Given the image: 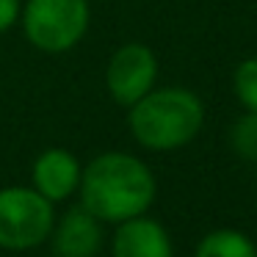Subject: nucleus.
<instances>
[{
    "instance_id": "f257e3e1",
    "label": "nucleus",
    "mask_w": 257,
    "mask_h": 257,
    "mask_svg": "<svg viewBox=\"0 0 257 257\" xmlns=\"http://www.w3.org/2000/svg\"><path fill=\"white\" fill-rule=\"evenodd\" d=\"M80 205L102 224H122L152 207L158 183L152 169L130 152H102L80 174Z\"/></svg>"
},
{
    "instance_id": "f03ea898",
    "label": "nucleus",
    "mask_w": 257,
    "mask_h": 257,
    "mask_svg": "<svg viewBox=\"0 0 257 257\" xmlns=\"http://www.w3.org/2000/svg\"><path fill=\"white\" fill-rule=\"evenodd\" d=\"M205 124V102L185 86L152 89L127 108L130 136L144 150L172 152L188 147Z\"/></svg>"
},
{
    "instance_id": "7ed1b4c3",
    "label": "nucleus",
    "mask_w": 257,
    "mask_h": 257,
    "mask_svg": "<svg viewBox=\"0 0 257 257\" xmlns=\"http://www.w3.org/2000/svg\"><path fill=\"white\" fill-rule=\"evenodd\" d=\"M20 25L31 47L47 56H61L78 47L89 34V0H25Z\"/></svg>"
},
{
    "instance_id": "20e7f679",
    "label": "nucleus",
    "mask_w": 257,
    "mask_h": 257,
    "mask_svg": "<svg viewBox=\"0 0 257 257\" xmlns=\"http://www.w3.org/2000/svg\"><path fill=\"white\" fill-rule=\"evenodd\" d=\"M53 202L31 185L0 188V249L31 251L47 243L56 224Z\"/></svg>"
},
{
    "instance_id": "39448f33",
    "label": "nucleus",
    "mask_w": 257,
    "mask_h": 257,
    "mask_svg": "<svg viewBox=\"0 0 257 257\" xmlns=\"http://www.w3.org/2000/svg\"><path fill=\"white\" fill-rule=\"evenodd\" d=\"M158 72H161V64H158L155 50L141 42H127L116 47L108 58L105 89L116 105L130 108L155 89Z\"/></svg>"
},
{
    "instance_id": "423d86ee",
    "label": "nucleus",
    "mask_w": 257,
    "mask_h": 257,
    "mask_svg": "<svg viewBox=\"0 0 257 257\" xmlns=\"http://www.w3.org/2000/svg\"><path fill=\"white\" fill-rule=\"evenodd\" d=\"M80 174H83V163L78 161L75 152L64 147H50L39 152L31 166V188H36L47 202L58 205L78 194Z\"/></svg>"
},
{
    "instance_id": "0eeeda50",
    "label": "nucleus",
    "mask_w": 257,
    "mask_h": 257,
    "mask_svg": "<svg viewBox=\"0 0 257 257\" xmlns=\"http://www.w3.org/2000/svg\"><path fill=\"white\" fill-rule=\"evenodd\" d=\"M56 257H97L102 249V221L94 218L83 205H75L56 218L47 238Z\"/></svg>"
},
{
    "instance_id": "6e6552de",
    "label": "nucleus",
    "mask_w": 257,
    "mask_h": 257,
    "mask_svg": "<svg viewBox=\"0 0 257 257\" xmlns=\"http://www.w3.org/2000/svg\"><path fill=\"white\" fill-rule=\"evenodd\" d=\"M113 257H174L172 238L155 218L136 216L116 224V232L111 238Z\"/></svg>"
},
{
    "instance_id": "1a4fd4ad",
    "label": "nucleus",
    "mask_w": 257,
    "mask_h": 257,
    "mask_svg": "<svg viewBox=\"0 0 257 257\" xmlns=\"http://www.w3.org/2000/svg\"><path fill=\"white\" fill-rule=\"evenodd\" d=\"M196 257H257V249L238 229H213L199 240Z\"/></svg>"
},
{
    "instance_id": "9d476101",
    "label": "nucleus",
    "mask_w": 257,
    "mask_h": 257,
    "mask_svg": "<svg viewBox=\"0 0 257 257\" xmlns=\"http://www.w3.org/2000/svg\"><path fill=\"white\" fill-rule=\"evenodd\" d=\"M232 94L246 113H257V56H249L232 72Z\"/></svg>"
},
{
    "instance_id": "9b49d317",
    "label": "nucleus",
    "mask_w": 257,
    "mask_h": 257,
    "mask_svg": "<svg viewBox=\"0 0 257 257\" xmlns=\"http://www.w3.org/2000/svg\"><path fill=\"white\" fill-rule=\"evenodd\" d=\"M229 144L240 158L257 163V113H243L229 130Z\"/></svg>"
},
{
    "instance_id": "f8f14e48",
    "label": "nucleus",
    "mask_w": 257,
    "mask_h": 257,
    "mask_svg": "<svg viewBox=\"0 0 257 257\" xmlns=\"http://www.w3.org/2000/svg\"><path fill=\"white\" fill-rule=\"evenodd\" d=\"M20 12H23V0H0V34L12 31L20 23Z\"/></svg>"
}]
</instances>
